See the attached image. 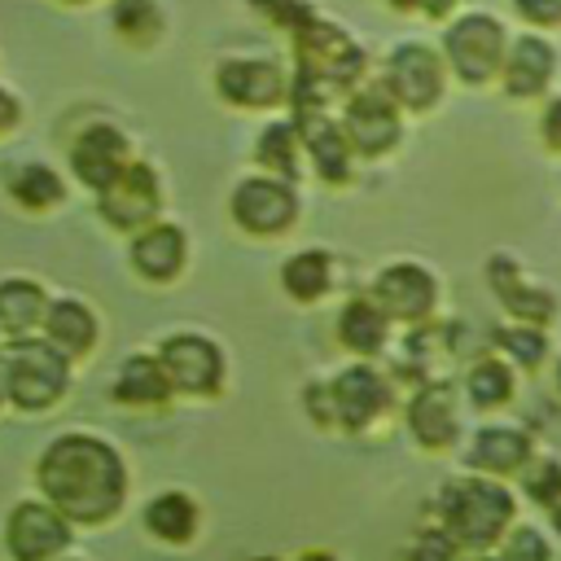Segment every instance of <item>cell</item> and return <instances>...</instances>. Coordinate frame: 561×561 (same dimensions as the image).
Listing matches in <instances>:
<instances>
[{
    "instance_id": "cell-1",
    "label": "cell",
    "mask_w": 561,
    "mask_h": 561,
    "mask_svg": "<svg viewBox=\"0 0 561 561\" xmlns=\"http://www.w3.org/2000/svg\"><path fill=\"white\" fill-rule=\"evenodd\" d=\"M39 486L57 513L70 522H105L123 504V460L110 443L92 434H66L39 456Z\"/></svg>"
},
{
    "instance_id": "cell-2",
    "label": "cell",
    "mask_w": 561,
    "mask_h": 561,
    "mask_svg": "<svg viewBox=\"0 0 561 561\" xmlns=\"http://www.w3.org/2000/svg\"><path fill=\"white\" fill-rule=\"evenodd\" d=\"M438 517H443V530L460 548L482 552V548H491L508 535L513 495L495 478H456L438 495Z\"/></svg>"
},
{
    "instance_id": "cell-3",
    "label": "cell",
    "mask_w": 561,
    "mask_h": 561,
    "mask_svg": "<svg viewBox=\"0 0 561 561\" xmlns=\"http://www.w3.org/2000/svg\"><path fill=\"white\" fill-rule=\"evenodd\" d=\"M508 44L513 39H508V31H504V22L495 13L465 9L447 26V35H443V61H447V70H456L460 83L482 88V83L500 79L504 57H508Z\"/></svg>"
},
{
    "instance_id": "cell-4",
    "label": "cell",
    "mask_w": 561,
    "mask_h": 561,
    "mask_svg": "<svg viewBox=\"0 0 561 561\" xmlns=\"http://www.w3.org/2000/svg\"><path fill=\"white\" fill-rule=\"evenodd\" d=\"M70 355H61L53 342H18L9 351V399L26 412L53 408L66 394Z\"/></svg>"
},
{
    "instance_id": "cell-5",
    "label": "cell",
    "mask_w": 561,
    "mask_h": 561,
    "mask_svg": "<svg viewBox=\"0 0 561 561\" xmlns=\"http://www.w3.org/2000/svg\"><path fill=\"white\" fill-rule=\"evenodd\" d=\"M381 88L394 96V105L425 114V110L438 105V96H443V88H447V61H443L430 44L408 39V44L390 48L386 83H381Z\"/></svg>"
},
{
    "instance_id": "cell-6",
    "label": "cell",
    "mask_w": 561,
    "mask_h": 561,
    "mask_svg": "<svg viewBox=\"0 0 561 561\" xmlns=\"http://www.w3.org/2000/svg\"><path fill=\"white\" fill-rule=\"evenodd\" d=\"M486 285H491L495 302H500L513 320H522V324L548 329V324L561 316L557 294H552L539 276H530L526 263L513 259V254H491V259H486Z\"/></svg>"
},
{
    "instance_id": "cell-7",
    "label": "cell",
    "mask_w": 561,
    "mask_h": 561,
    "mask_svg": "<svg viewBox=\"0 0 561 561\" xmlns=\"http://www.w3.org/2000/svg\"><path fill=\"white\" fill-rule=\"evenodd\" d=\"M373 302L399 320V324H425L438 307V280L425 263H412V259H399V263H386L373 280Z\"/></svg>"
},
{
    "instance_id": "cell-8",
    "label": "cell",
    "mask_w": 561,
    "mask_h": 561,
    "mask_svg": "<svg viewBox=\"0 0 561 561\" xmlns=\"http://www.w3.org/2000/svg\"><path fill=\"white\" fill-rule=\"evenodd\" d=\"M342 127H346V140L355 153L364 158H381L399 145L403 136V123H399V105L386 88H368V92H355L346 101V114H342Z\"/></svg>"
},
{
    "instance_id": "cell-9",
    "label": "cell",
    "mask_w": 561,
    "mask_h": 561,
    "mask_svg": "<svg viewBox=\"0 0 561 561\" xmlns=\"http://www.w3.org/2000/svg\"><path fill=\"white\" fill-rule=\"evenodd\" d=\"M232 219L245 232L272 237L285 232L298 219V193L289 180H267V175H250L232 188Z\"/></svg>"
},
{
    "instance_id": "cell-10",
    "label": "cell",
    "mask_w": 561,
    "mask_h": 561,
    "mask_svg": "<svg viewBox=\"0 0 561 561\" xmlns=\"http://www.w3.org/2000/svg\"><path fill=\"white\" fill-rule=\"evenodd\" d=\"M557 66H561L557 44L543 31H526V35H517L508 44V57H504V70H500V88L513 101H535V96H543L552 88Z\"/></svg>"
},
{
    "instance_id": "cell-11",
    "label": "cell",
    "mask_w": 561,
    "mask_h": 561,
    "mask_svg": "<svg viewBox=\"0 0 561 561\" xmlns=\"http://www.w3.org/2000/svg\"><path fill=\"white\" fill-rule=\"evenodd\" d=\"M158 359H162L171 386L184 390V394H215L219 381H224V355L202 333H171V337H162Z\"/></svg>"
},
{
    "instance_id": "cell-12",
    "label": "cell",
    "mask_w": 561,
    "mask_h": 561,
    "mask_svg": "<svg viewBox=\"0 0 561 561\" xmlns=\"http://www.w3.org/2000/svg\"><path fill=\"white\" fill-rule=\"evenodd\" d=\"M215 88L224 101L232 105H245V110H263V105H276L280 96H289V79L276 61L267 57H237V61H224L215 70Z\"/></svg>"
},
{
    "instance_id": "cell-13",
    "label": "cell",
    "mask_w": 561,
    "mask_h": 561,
    "mask_svg": "<svg viewBox=\"0 0 561 561\" xmlns=\"http://www.w3.org/2000/svg\"><path fill=\"white\" fill-rule=\"evenodd\" d=\"M158 175H153V167H145V162H131L110 188H101V202H96V210H101V219L105 224H114V228H123V232H131V228H149L153 224V215H158Z\"/></svg>"
},
{
    "instance_id": "cell-14",
    "label": "cell",
    "mask_w": 561,
    "mask_h": 561,
    "mask_svg": "<svg viewBox=\"0 0 561 561\" xmlns=\"http://www.w3.org/2000/svg\"><path fill=\"white\" fill-rule=\"evenodd\" d=\"M329 390H333L337 425H346V430H364V425H373V421L390 408V381H386L373 364H351V368H342V373L329 381Z\"/></svg>"
},
{
    "instance_id": "cell-15",
    "label": "cell",
    "mask_w": 561,
    "mask_h": 561,
    "mask_svg": "<svg viewBox=\"0 0 561 561\" xmlns=\"http://www.w3.org/2000/svg\"><path fill=\"white\" fill-rule=\"evenodd\" d=\"M70 167L88 188H110L131 162H127V136L110 123H92L88 131H79V140L70 145Z\"/></svg>"
},
{
    "instance_id": "cell-16",
    "label": "cell",
    "mask_w": 561,
    "mask_h": 561,
    "mask_svg": "<svg viewBox=\"0 0 561 561\" xmlns=\"http://www.w3.org/2000/svg\"><path fill=\"white\" fill-rule=\"evenodd\" d=\"M70 517L53 504H18L9 517V552L18 561H48L70 543Z\"/></svg>"
},
{
    "instance_id": "cell-17",
    "label": "cell",
    "mask_w": 561,
    "mask_h": 561,
    "mask_svg": "<svg viewBox=\"0 0 561 561\" xmlns=\"http://www.w3.org/2000/svg\"><path fill=\"white\" fill-rule=\"evenodd\" d=\"M408 430L421 447L443 451L460 434V412H456V390L451 381H421V390L408 403Z\"/></svg>"
},
{
    "instance_id": "cell-18",
    "label": "cell",
    "mask_w": 561,
    "mask_h": 561,
    "mask_svg": "<svg viewBox=\"0 0 561 561\" xmlns=\"http://www.w3.org/2000/svg\"><path fill=\"white\" fill-rule=\"evenodd\" d=\"M469 469L486 473V478H508L522 473L535 460V443L522 425H482L469 443Z\"/></svg>"
},
{
    "instance_id": "cell-19",
    "label": "cell",
    "mask_w": 561,
    "mask_h": 561,
    "mask_svg": "<svg viewBox=\"0 0 561 561\" xmlns=\"http://www.w3.org/2000/svg\"><path fill=\"white\" fill-rule=\"evenodd\" d=\"M298 131H302V149L311 153L316 171L329 180V184H342L351 175V140H346V127L324 118V114H302L298 118Z\"/></svg>"
},
{
    "instance_id": "cell-20",
    "label": "cell",
    "mask_w": 561,
    "mask_h": 561,
    "mask_svg": "<svg viewBox=\"0 0 561 561\" xmlns=\"http://www.w3.org/2000/svg\"><path fill=\"white\" fill-rule=\"evenodd\" d=\"M131 267L149 280H171L184 267V232L171 224H149L131 241Z\"/></svg>"
},
{
    "instance_id": "cell-21",
    "label": "cell",
    "mask_w": 561,
    "mask_h": 561,
    "mask_svg": "<svg viewBox=\"0 0 561 561\" xmlns=\"http://www.w3.org/2000/svg\"><path fill=\"white\" fill-rule=\"evenodd\" d=\"M513 394H517V368L500 351L495 355H478L465 368V399L478 412H495V408L513 403Z\"/></svg>"
},
{
    "instance_id": "cell-22",
    "label": "cell",
    "mask_w": 561,
    "mask_h": 561,
    "mask_svg": "<svg viewBox=\"0 0 561 561\" xmlns=\"http://www.w3.org/2000/svg\"><path fill=\"white\" fill-rule=\"evenodd\" d=\"M337 337H342V346L355 351V355H377V351L386 346V337H390V316L373 302V294H359V298H351V302L342 307V316H337Z\"/></svg>"
},
{
    "instance_id": "cell-23",
    "label": "cell",
    "mask_w": 561,
    "mask_h": 561,
    "mask_svg": "<svg viewBox=\"0 0 561 561\" xmlns=\"http://www.w3.org/2000/svg\"><path fill=\"white\" fill-rule=\"evenodd\" d=\"M44 333H48V342H53L61 355H83V351H92V342H96V316H92V307L79 302V298H57V302H48Z\"/></svg>"
},
{
    "instance_id": "cell-24",
    "label": "cell",
    "mask_w": 561,
    "mask_h": 561,
    "mask_svg": "<svg viewBox=\"0 0 561 561\" xmlns=\"http://www.w3.org/2000/svg\"><path fill=\"white\" fill-rule=\"evenodd\" d=\"M491 346L517 368V373H539L548 359H552V337L548 329L539 324H522V320H508L491 333Z\"/></svg>"
},
{
    "instance_id": "cell-25",
    "label": "cell",
    "mask_w": 561,
    "mask_h": 561,
    "mask_svg": "<svg viewBox=\"0 0 561 561\" xmlns=\"http://www.w3.org/2000/svg\"><path fill=\"white\" fill-rule=\"evenodd\" d=\"M48 316V302H44V289L35 280H0V329L9 337H26L35 324H44Z\"/></svg>"
},
{
    "instance_id": "cell-26",
    "label": "cell",
    "mask_w": 561,
    "mask_h": 561,
    "mask_svg": "<svg viewBox=\"0 0 561 561\" xmlns=\"http://www.w3.org/2000/svg\"><path fill=\"white\" fill-rule=\"evenodd\" d=\"M171 390L175 386H171V377H167L158 355H131L114 377V394L123 403H162Z\"/></svg>"
},
{
    "instance_id": "cell-27",
    "label": "cell",
    "mask_w": 561,
    "mask_h": 561,
    "mask_svg": "<svg viewBox=\"0 0 561 561\" xmlns=\"http://www.w3.org/2000/svg\"><path fill=\"white\" fill-rule=\"evenodd\" d=\"M280 280H285V294L298 298V302H316L324 298L329 280H333V263L324 250H302L294 254L285 267H280Z\"/></svg>"
},
{
    "instance_id": "cell-28",
    "label": "cell",
    "mask_w": 561,
    "mask_h": 561,
    "mask_svg": "<svg viewBox=\"0 0 561 561\" xmlns=\"http://www.w3.org/2000/svg\"><path fill=\"white\" fill-rule=\"evenodd\" d=\"M145 526H149L158 539H167V543H184V539L193 535V526H197V513H193L188 495L167 491V495H158V500L145 508Z\"/></svg>"
},
{
    "instance_id": "cell-29",
    "label": "cell",
    "mask_w": 561,
    "mask_h": 561,
    "mask_svg": "<svg viewBox=\"0 0 561 561\" xmlns=\"http://www.w3.org/2000/svg\"><path fill=\"white\" fill-rule=\"evenodd\" d=\"M298 145H302L298 123H272L259 140V162L267 171H276L280 180H294L298 175Z\"/></svg>"
},
{
    "instance_id": "cell-30",
    "label": "cell",
    "mask_w": 561,
    "mask_h": 561,
    "mask_svg": "<svg viewBox=\"0 0 561 561\" xmlns=\"http://www.w3.org/2000/svg\"><path fill=\"white\" fill-rule=\"evenodd\" d=\"M9 193L26 210H44V206H57L61 202V180L48 167H18L13 180H9Z\"/></svg>"
},
{
    "instance_id": "cell-31",
    "label": "cell",
    "mask_w": 561,
    "mask_h": 561,
    "mask_svg": "<svg viewBox=\"0 0 561 561\" xmlns=\"http://www.w3.org/2000/svg\"><path fill=\"white\" fill-rule=\"evenodd\" d=\"M114 26H118V35L149 44L162 31V13L153 0H114Z\"/></svg>"
},
{
    "instance_id": "cell-32",
    "label": "cell",
    "mask_w": 561,
    "mask_h": 561,
    "mask_svg": "<svg viewBox=\"0 0 561 561\" xmlns=\"http://www.w3.org/2000/svg\"><path fill=\"white\" fill-rule=\"evenodd\" d=\"M522 491L543 504V508H557L561 504V460L557 456H535L526 469H522Z\"/></svg>"
},
{
    "instance_id": "cell-33",
    "label": "cell",
    "mask_w": 561,
    "mask_h": 561,
    "mask_svg": "<svg viewBox=\"0 0 561 561\" xmlns=\"http://www.w3.org/2000/svg\"><path fill=\"white\" fill-rule=\"evenodd\" d=\"M500 561H552V548L543 539V530L535 526H513L500 539Z\"/></svg>"
},
{
    "instance_id": "cell-34",
    "label": "cell",
    "mask_w": 561,
    "mask_h": 561,
    "mask_svg": "<svg viewBox=\"0 0 561 561\" xmlns=\"http://www.w3.org/2000/svg\"><path fill=\"white\" fill-rule=\"evenodd\" d=\"M513 9L530 31H557L561 26V0H513Z\"/></svg>"
},
{
    "instance_id": "cell-35",
    "label": "cell",
    "mask_w": 561,
    "mask_h": 561,
    "mask_svg": "<svg viewBox=\"0 0 561 561\" xmlns=\"http://www.w3.org/2000/svg\"><path fill=\"white\" fill-rule=\"evenodd\" d=\"M456 548H460V543H456L447 530H425V535L416 539V548H412V561H460Z\"/></svg>"
},
{
    "instance_id": "cell-36",
    "label": "cell",
    "mask_w": 561,
    "mask_h": 561,
    "mask_svg": "<svg viewBox=\"0 0 561 561\" xmlns=\"http://www.w3.org/2000/svg\"><path fill=\"white\" fill-rule=\"evenodd\" d=\"M539 136L548 149L561 153V96H548L543 101V114H539Z\"/></svg>"
},
{
    "instance_id": "cell-37",
    "label": "cell",
    "mask_w": 561,
    "mask_h": 561,
    "mask_svg": "<svg viewBox=\"0 0 561 561\" xmlns=\"http://www.w3.org/2000/svg\"><path fill=\"white\" fill-rule=\"evenodd\" d=\"M460 4H465V0H425V13H430V18H451Z\"/></svg>"
},
{
    "instance_id": "cell-38",
    "label": "cell",
    "mask_w": 561,
    "mask_h": 561,
    "mask_svg": "<svg viewBox=\"0 0 561 561\" xmlns=\"http://www.w3.org/2000/svg\"><path fill=\"white\" fill-rule=\"evenodd\" d=\"M18 118V105H13V96L9 92H0V127H9Z\"/></svg>"
},
{
    "instance_id": "cell-39",
    "label": "cell",
    "mask_w": 561,
    "mask_h": 561,
    "mask_svg": "<svg viewBox=\"0 0 561 561\" xmlns=\"http://www.w3.org/2000/svg\"><path fill=\"white\" fill-rule=\"evenodd\" d=\"M9 394V355H0V399Z\"/></svg>"
},
{
    "instance_id": "cell-40",
    "label": "cell",
    "mask_w": 561,
    "mask_h": 561,
    "mask_svg": "<svg viewBox=\"0 0 561 561\" xmlns=\"http://www.w3.org/2000/svg\"><path fill=\"white\" fill-rule=\"evenodd\" d=\"M394 9H425V0H390Z\"/></svg>"
},
{
    "instance_id": "cell-41",
    "label": "cell",
    "mask_w": 561,
    "mask_h": 561,
    "mask_svg": "<svg viewBox=\"0 0 561 561\" xmlns=\"http://www.w3.org/2000/svg\"><path fill=\"white\" fill-rule=\"evenodd\" d=\"M552 386H557V394H561V355H557V364H552Z\"/></svg>"
},
{
    "instance_id": "cell-42",
    "label": "cell",
    "mask_w": 561,
    "mask_h": 561,
    "mask_svg": "<svg viewBox=\"0 0 561 561\" xmlns=\"http://www.w3.org/2000/svg\"><path fill=\"white\" fill-rule=\"evenodd\" d=\"M460 561H500V557H486V552H469V557H460Z\"/></svg>"
},
{
    "instance_id": "cell-43",
    "label": "cell",
    "mask_w": 561,
    "mask_h": 561,
    "mask_svg": "<svg viewBox=\"0 0 561 561\" xmlns=\"http://www.w3.org/2000/svg\"><path fill=\"white\" fill-rule=\"evenodd\" d=\"M548 513H552V526H557V535H561V504H557V508H548Z\"/></svg>"
},
{
    "instance_id": "cell-44",
    "label": "cell",
    "mask_w": 561,
    "mask_h": 561,
    "mask_svg": "<svg viewBox=\"0 0 561 561\" xmlns=\"http://www.w3.org/2000/svg\"><path fill=\"white\" fill-rule=\"evenodd\" d=\"M302 561H333V557H329V552H307Z\"/></svg>"
},
{
    "instance_id": "cell-45",
    "label": "cell",
    "mask_w": 561,
    "mask_h": 561,
    "mask_svg": "<svg viewBox=\"0 0 561 561\" xmlns=\"http://www.w3.org/2000/svg\"><path fill=\"white\" fill-rule=\"evenodd\" d=\"M259 561H276V557H259Z\"/></svg>"
}]
</instances>
